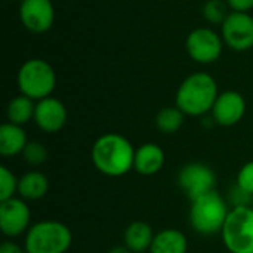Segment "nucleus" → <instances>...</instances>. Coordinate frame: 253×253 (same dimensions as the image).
Here are the masks:
<instances>
[{
  "instance_id": "1",
  "label": "nucleus",
  "mask_w": 253,
  "mask_h": 253,
  "mask_svg": "<svg viewBox=\"0 0 253 253\" xmlns=\"http://www.w3.org/2000/svg\"><path fill=\"white\" fill-rule=\"evenodd\" d=\"M135 150L120 133H104L92 145L90 159L95 169L110 178H120L133 169Z\"/></svg>"
},
{
  "instance_id": "2",
  "label": "nucleus",
  "mask_w": 253,
  "mask_h": 253,
  "mask_svg": "<svg viewBox=\"0 0 253 253\" xmlns=\"http://www.w3.org/2000/svg\"><path fill=\"white\" fill-rule=\"evenodd\" d=\"M216 80L203 71L190 74L179 84L175 95V105L190 117H203L212 111L218 98Z\"/></svg>"
},
{
  "instance_id": "3",
  "label": "nucleus",
  "mask_w": 253,
  "mask_h": 253,
  "mask_svg": "<svg viewBox=\"0 0 253 253\" xmlns=\"http://www.w3.org/2000/svg\"><path fill=\"white\" fill-rule=\"evenodd\" d=\"M230 211L231 209L228 208L225 199L216 190H213L191 202L188 219L197 234H221Z\"/></svg>"
},
{
  "instance_id": "4",
  "label": "nucleus",
  "mask_w": 253,
  "mask_h": 253,
  "mask_svg": "<svg viewBox=\"0 0 253 253\" xmlns=\"http://www.w3.org/2000/svg\"><path fill=\"white\" fill-rule=\"evenodd\" d=\"M73 243L71 230L59 221H39L25 234L24 249L27 253H67Z\"/></svg>"
},
{
  "instance_id": "5",
  "label": "nucleus",
  "mask_w": 253,
  "mask_h": 253,
  "mask_svg": "<svg viewBox=\"0 0 253 253\" xmlns=\"http://www.w3.org/2000/svg\"><path fill=\"white\" fill-rule=\"evenodd\" d=\"M16 84L21 95L37 102L52 96V92L56 87V73L47 61L42 58H31L19 67Z\"/></svg>"
},
{
  "instance_id": "6",
  "label": "nucleus",
  "mask_w": 253,
  "mask_h": 253,
  "mask_svg": "<svg viewBox=\"0 0 253 253\" xmlns=\"http://www.w3.org/2000/svg\"><path fill=\"white\" fill-rule=\"evenodd\" d=\"M224 246L230 253H253V209L231 208L221 231Z\"/></svg>"
},
{
  "instance_id": "7",
  "label": "nucleus",
  "mask_w": 253,
  "mask_h": 253,
  "mask_svg": "<svg viewBox=\"0 0 253 253\" xmlns=\"http://www.w3.org/2000/svg\"><path fill=\"white\" fill-rule=\"evenodd\" d=\"M222 36L209 27H199L190 31L185 39V49L188 56L199 64L216 62L224 50Z\"/></svg>"
},
{
  "instance_id": "8",
  "label": "nucleus",
  "mask_w": 253,
  "mask_h": 253,
  "mask_svg": "<svg viewBox=\"0 0 253 253\" xmlns=\"http://www.w3.org/2000/svg\"><path fill=\"white\" fill-rule=\"evenodd\" d=\"M216 175L205 163H187L178 173V185L190 202L215 190Z\"/></svg>"
},
{
  "instance_id": "9",
  "label": "nucleus",
  "mask_w": 253,
  "mask_h": 253,
  "mask_svg": "<svg viewBox=\"0 0 253 253\" xmlns=\"http://www.w3.org/2000/svg\"><path fill=\"white\" fill-rule=\"evenodd\" d=\"M221 36L227 47L246 52L253 47V16L248 12H230L221 25Z\"/></svg>"
},
{
  "instance_id": "10",
  "label": "nucleus",
  "mask_w": 253,
  "mask_h": 253,
  "mask_svg": "<svg viewBox=\"0 0 253 253\" xmlns=\"http://www.w3.org/2000/svg\"><path fill=\"white\" fill-rule=\"evenodd\" d=\"M31 212L27 202L21 197H12L0 202V228L9 239L27 234L30 230Z\"/></svg>"
},
{
  "instance_id": "11",
  "label": "nucleus",
  "mask_w": 253,
  "mask_h": 253,
  "mask_svg": "<svg viewBox=\"0 0 253 253\" xmlns=\"http://www.w3.org/2000/svg\"><path fill=\"white\" fill-rule=\"evenodd\" d=\"M18 15L21 24L34 34L49 31L55 21V9L50 0H22Z\"/></svg>"
},
{
  "instance_id": "12",
  "label": "nucleus",
  "mask_w": 253,
  "mask_h": 253,
  "mask_svg": "<svg viewBox=\"0 0 253 253\" xmlns=\"http://www.w3.org/2000/svg\"><path fill=\"white\" fill-rule=\"evenodd\" d=\"M212 120L224 127L236 126L246 114V99L237 90L221 92L211 111Z\"/></svg>"
},
{
  "instance_id": "13",
  "label": "nucleus",
  "mask_w": 253,
  "mask_h": 253,
  "mask_svg": "<svg viewBox=\"0 0 253 253\" xmlns=\"http://www.w3.org/2000/svg\"><path fill=\"white\" fill-rule=\"evenodd\" d=\"M67 108L62 101L55 96H47L36 102L34 123L44 133H56L67 123Z\"/></svg>"
},
{
  "instance_id": "14",
  "label": "nucleus",
  "mask_w": 253,
  "mask_h": 253,
  "mask_svg": "<svg viewBox=\"0 0 253 253\" xmlns=\"http://www.w3.org/2000/svg\"><path fill=\"white\" fill-rule=\"evenodd\" d=\"M166 163L163 148L154 142H145L135 150L133 170L142 176H153L159 173Z\"/></svg>"
},
{
  "instance_id": "15",
  "label": "nucleus",
  "mask_w": 253,
  "mask_h": 253,
  "mask_svg": "<svg viewBox=\"0 0 253 253\" xmlns=\"http://www.w3.org/2000/svg\"><path fill=\"white\" fill-rule=\"evenodd\" d=\"M154 236L156 233L150 224L144 221H133L123 233V245L132 253H147L151 249Z\"/></svg>"
},
{
  "instance_id": "16",
  "label": "nucleus",
  "mask_w": 253,
  "mask_h": 253,
  "mask_svg": "<svg viewBox=\"0 0 253 253\" xmlns=\"http://www.w3.org/2000/svg\"><path fill=\"white\" fill-rule=\"evenodd\" d=\"M24 126L13 123H3L0 126V154L3 157H15L22 154L28 144Z\"/></svg>"
},
{
  "instance_id": "17",
  "label": "nucleus",
  "mask_w": 253,
  "mask_h": 253,
  "mask_svg": "<svg viewBox=\"0 0 253 253\" xmlns=\"http://www.w3.org/2000/svg\"><path fill=\"white\" fill-rule=\"evenodd\" d=\"M49 191V178L39 172L31 170L24 173L18 179V197L25 202H34L43 199Z\"/></svg>"
},
{
  "instance_id": "18",
  "label": "nucleus",
  "mask_w": 253,
  "mask_h": 253,
  "mask_svg": "<svg viewBox=\"0 0 253 253\" xmlns=\"http://www.w3.org/2000/svg\"><path fill=\"white\" fill-rule=\"evenodd\" d=\"M188 240L184 233L175 228H166L156 233L148 253H187Z\"/></svg>"
},
{
  "instance_id": "19",
  "label": "nucleus",
  "mask_w": 253,
  "mask_h": 253,
  "mask_svg": "<svg viewBox=\"0 0 253 253\" xmlns=\"http://www.w3.org/2000/svg\"><path fill=\"white\" fill-rule=\"evenodd\" d=\"M34 111H36V101L25 95H18L12 98L6 107V117L9 123L24 126L28 122L34 120Z\"/></svg>"
},
{
  "instance_id": "20",
  "label": "nucleus",
  "mask_w": 253,
  "mask_h": 253,
  "mask_svg": "<svg viewBox=\"0 0 253 253\" xmlns=\"http://www.w3.org/2000/svg\"><path fill=\"white\" fill-rule=\"evenodd\" d=\"M185 114L176 107H165L156 116V127L166 135L176 133L184 125Z\"/></svg>"
},
{
  "instance_id": "21",
  "label": "nucleus",
  "mask_w": 253,
  "mask_h": 253,
  "mask_svg": "<svg viewBox=\"0 0 253 253\" xmlns=\"http://www.w3.org/2000/svg\"><path fill=\"white\" fill-rule=\"evenodd\" d=\"M228 4L225 0H208L203 4V16L209 24L222 25V22L230 15Z\"/></svg>"
},
{
  "instance_id": "22",
  "label": "nucleus",
  "mask_w": 253,
  "mask_h": 253,
  "mask_svg": "<svg viewBox=\"0 0 253 253\" xmlns=\"http://www.w3.org/2000/svg\"><path fill=\"white\" fill-rule=\"evenodd\" d=\"M21 156H22V159H24V162L27 165L37 168V166H42L43 163H46L49 151H47V148H46V145L43 142L30 141Z\"/></svg>"
},
{
  "instance_id": "23",
  "label": "nucleus",
  "mask_w": 253,
  "mask_h": 253,
  "mask_svg": "<svg viewBox=\"0 0 253 253\" xmlns=\"http://www.w3.org/2000/svg\"><path fill=\"white\" fill-rule=\"evenodd\" d=\"M18 179L6 166H0V202L16 197Z\"/></svg>"
},
{
  "instance_id": "24",
  "label": "nucleus",
  "mask_w": 253,
  "mask_h": 253,
  "mask_svg": "<svg viewBox=\"0 0 253 253\" xmlns=\"http://www.w3.org/2000/svg\"><path fill=\"white\" fill-rule=\"evenodd\" d=\"M236 185H239L245 193H248L249 196L253 197V160L245 163L240 168V170L237 173Z\"/></svg>"
},
{
  "instance_id": "25",
  "label": "nucleus",
  "mask_w": 253,
  "mask_h": 253,
  "mask_svg": "<svg viewBox=\"0 0 253 253\" xmlns=\"http://www.w3.org/2000/svg\"><path fill=\"white\" fill-rule=\"evenodd\" d=\"M230 203L233 205V208H239V206H251L252 203V196H249L248 193H245L239 185H234L230 190Z\"/></svg>"
},
{
  "instance_id": "26",
  "label": "nucleus",
  "mask_w": 253,
  "mask_h": 253,
  "mask_svg": "<svg viewBox=\"0 0 253 253\" xmlns=\"http://www.w3.org/2000/svg\"><path fill=\"white\" fill-rule=\"evenodd\" d=\"M233 12H248L253 9V0H225Z\"/></svg>"
},
{
  "instance_id": "27",
  "label": "nucleus",
  "mask_w": 253,
  "mask_h": 253,
  "mask_svg": "<svg viewBox=\"0 0 253 253\" xmlns=\"http://www.w3.org/2000/svg\"><path fill=\"white\" fill-rule=\"evenodd\" d=\"M0 253H27L19 245H16L12 240H6L0 245Z\"/></svg>"
},
{
  "instance_id": "28",
  "label": "nucleus",
  "mask_w": 253,
  "mask_h": 253,
  "mask_svg": "<svg viewBox=\"0 0 253 253\" xmlns=\"http://www.w3.org/2000/svg\"><path fill=\"white\" fill-rule=\"evenodd\" d=\"M108 253H132V252H130L125 245H120V246H114V248H111Z\"/></svg>"
},
{
  "instance_id": "29",
  "label": "nucleus",
  "mask_w": 253,
  "mask_h": 253,
  "mask_svg": "<svg viewBox=\"0 0 253 253\" xmlns=\"http://www.w3.org/2000/svg\"><path fill=\"white\" fill-rule=\"evenodd\" d=\"M251 208H252V209H253V197H252V203H251Z\"/></svg>"
},
{
  "instance_id": "30",
  "label": "nucleus",
  "mask_w": 253,
  "mask_h": 253,
  "mask_svg": "<svg viewBox=\"0 0 253 253\" xmlns=\"http://www.w3.org/2000/svg\"><path fill=\"white\" fill-rule=\"evenodd\" d=\"M18 1H22V0H18Z\"/></svg>"
}]
</instances>
